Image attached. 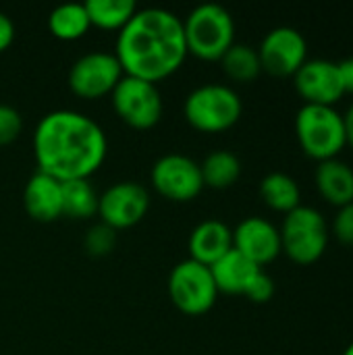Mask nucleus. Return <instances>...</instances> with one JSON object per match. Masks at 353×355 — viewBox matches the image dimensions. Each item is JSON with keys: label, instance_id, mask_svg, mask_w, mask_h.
<instances>
[{"label": "nucleus", "instance_id": "26", "mask_svg": "<svg viewBox=\"0 0 353 355\" xmlns=\"http://www.w3.org/2000/svg\"><path fill=\"white\" fill-rule=\"evenodd\" d=\"M23 129V116L17 108L0 104V146L12 144Z\"/></svg>", "mask_w": 353, "mask_h": 355}, {"label": "nucleus", "instance_id": "3", "mask_svg": "<svg viewBox=\"0 0 353 355\" xmlns=\"http://www.w3.org/2000/svg\"><path fill=\"white\" fill-rule=\"evenodd\" d=\"M187 54L202 60H221L235 44V21L231 12L216 4H198L183 21Z\"/></svg>", "mask_w": 353, "mask_h": 355}, {"label": "nucleus", "instance_id": "20", "mask_svg": "<svg viewBox=\"0 0 353 355\" xmlns=\"http://www.w3.org/2000/svg\"><path fill=\"white\" fill-rule=\"evenodd\" d=\"M92 23L83 2H67L52 8L48 15V29L62 42H75L89 31Z\"/></svg>", "mask_w": 353, "mask_h": 355}, {"label": "nucleus", "instance_id": "17", "mask_svg": "<svg viewBox=\"0 0 353 355\" xmlns=\"http://www.w3.org/2000/svg\"><path fill=\"white\" fill-rule=\"evenodd\" d=\"M260 270H262L260 266L250 262L237 250H231L210 266L218 293H229V295H246L248 287L252 285V281L258 277Z\"/></svg>", "mask_w": 353, "mask_h": 355}, {"label": "nucleus", "instance_id": "24", "mask_svg": "<svg viewBox=\"0 0 353 355\" xmlns=\"http://www.w3.org/2000/svg\"><path fill=\"white\" fill-rule=\"evenodd\" d=\"M223 71L237 83H250L262 73L258 50L250 44H233L221 58Z\"/></svg>", "mask_w": 353, "mask_h": 355}, {"label": "nucleus", "instance_id": "15", "mask_svg": "<svg viewBox=\"0 0 353 355\" xmlns=\"http://www.w3.org/2000/svg\"><path fill=\"white\" fill-rule=\"evenodd\" d=\"M23 206L29 218L52 223L62 216V183L42 171L33 173L23 189Z\"/></svg>", "mask_w": 353, "mask_h": 355}, {"label": "nucleus", "instance_id": "13", "mask_svg": "<svg viewBox=\"0 0 353 355\" xmlns=\"http://www.w3.org/2000/svg\"><path fill=\"white\" fill-rule=\"evenodd\" d=\"M293 85L306 104L335 106L345 96L339 64L325 58L306 60L293 75Z\"/></svg>", "mask_w": 353, "mask_h": 355}, {"label": "nucleus", "instance_id": "2", "mask_svg": "<svg viewBox=\"0 0 353 355\" xmlns=\"http://www.w3.org/2000/svg\"><path fill=\"white\" fill-rule=\"evenodd\" d=\"M114 56L129 77L150 83L171 77L187 56L183 19L166 8H137L117 35Z\"/></svg>", "mask_w": 353, "mask_h": 355}, {"label": "nucleus", "instance_id": "27", "mask_svg": "<svg viewBox=\"0 0 353 355\" xmlns=\"http://www.w3.org/2000/svg\"><path fill=\"white\" fill-rule=\"evenodd\" d=\"M333 235L339 243L353 248V202L337 210L333 220Z\"/></svg>", "mask_w": 353, "mask_h": 355}, {"label": "nucleus", "instance_id": "12", "mask_svg": "<svg viewBox=\"0 0 353 355\" xmlns=\"http://www.w3.org/2000/svg\"><path fill=\"white\" fill-rule=\"evenodd\" d=\"M150 210V193L141 183L121 181L110 185L98 202V216L114 231L135 227Z\"/></svg>", "mask_w": 353, "mask_h": 355}, {"label": "nucleus", "instance_id": "11", "mask_svg": "<svg viewBox=\"0 0 353 355\" xmlns=\"http://www.w3.org/2000/svg\"><path fill=\"white\" fill-rule=\"evenodd\" d=\"M256 50L262 71L275 77H293L308 60V42L304 33L289 25L270 29Z\"/></svg>", "mask_w": 353, "mask_h": 355}, {"label": "nucleus", "instance_id": "4", "mask_svg": "<svg viewBox=\"0 0 353 355\" xmlns=\"http://www.w3.org/2000/svg\"><path fill=\"white\" fill-rule=\"evenodd\" d=\"M295 135L304 154L316 162L337 158L347 146L343 114L335 106L304 104L295 114Z\"/></svg>", "mask_w": 353, "mask_h": 355}, {"label": "nucleus", "instance_id": "16", "mask_svg": "<svg viewBox=\"0 0 353 355\" xmlns=\"http://www.w3.org/2000/svg\"><path fill=\"white\" fill-rule=\"evenodd\" d=\"M187 245L191 260L212 266L233 250V229L218 218H206L193 227Z\"/></svg>", "mask_w": 353, "mask_h": 355}, {"label": "nucleus", "instance_id": "29", "mask_svg": "<svg viewBox=\"0 0 353 355\" xmlns=\"http://www.w3.org/2000/svg\"><path fill=\"white\" fill-rule=\"evenodd\" d=\"M15 40V23L10 21L8 15L0 10V52H4Z\"/></svg>", "mask_w": 353, "mask_h": 355}, {"label": "nucleus", "instance_id": "21", "mask_svg": "<svg viewBox=\"0 0 353 355\" xmlns=\"http://www.w3.org/2000/svg\"><path fill=\"white\" fill-rule=\"evenodd\" d=\"M200 173H202L204 187L229 189L241 177V162L229 150H214L202 160Z\"/></svg>", "mask_w": 353, "mask_h": 355}, {"label": "nucleus", "instance_id": "23", "mask_svg": "<svg viewBox=\"0 0 353 355\" xmlns=\"http://www.w3.org/2000/svg\"><path fill=\"white\" fill-rule=\"evenodd\" d=\"M89 23L100 29H123L137 12L133 0H87L83 2Z\"/></svg>", "mask_w": 353, "mask_h": 355}, {"label": "nucleus", "instance_id": "30", "mask_svg": "<svg viewBox=\"0 0 353 355\" xmlns=\"http://www.w3.org/2000/svg\"><path fill=\"white\" fill-rule=\"evenodd\" d=\"M339 64V73H341V79H343V87H345V94H353V54L343 58Z\"/></svg>", "mask_w": 353, "mask_h": 355}, {"label": "nucleus", "instance_id": "22", "mask_svg": "<svg viewBox=\"0 0 353 355\" xmlns=\"http://www.w3.org/2000/svg\"><path fill=\"white\" fill-rule=\"evenodd\" d=\"M100 196L89 179L62 181V216L73 220H85L98 214Z\"/></svg>", "mask_w": 353, "mask_h": 355}, {"label": "nucleus", "instance_id": "9", "mask_svg": "<svg viewBox=\"0 0 353 355\" xmlns=\"http://www.w3.org/2000/svg\"><path fill=\"white\" fill-rule=\"evenodd\" d=\"M123 67L114 52H87L79 56L69 69V87L75 96L85 100H98L112 94L117 83L123 79Z\"/></svg>", "mask_w": 353, "mask_h": 355}, {"label": "nucleus", "instance_id": "14", "mask_svg": "<svg viewBox=\"0 0 353 355\" xmlns=\"http://www.w3.org/2000/svg\"><path fill=\"white\" fill-rule=\"evenodd\" d=\"M233 250L262 268L277 260L283 252L281 233L270 220L248 216L233 229Z\"/></svg>", "mask_w": 353, "mask_h": 355}, {"label": "nucleus", "instance_id": "18", "mask_svg": "<svg viewBox=\"0 0 353 355\" xmlns=\"http://www.w3.org/2000/svg\"><path fill=\"white\" fill-rule=\"evenodd\" d=\"M316 189L333 206L341 208L353 202V168L339 160H325L316 166Z\"/></svg>", "mask_w": 353, "mask_h": 355}, {"label": "nucleus", "instance_id": "31", "mask_svg": "<svg viewBox=\"0 0 353 355\" xmlns=\"http://www.w3.org/2000/svg\"><path fill=\"white\" fill-rule=\"evenodd\" d=\"M343 127H345V144L353 148V104L343 114Z\"/></svg>", "mask_w": 353, "mask_h": 355}, {"label": "nucleus", "instance_id": "28", "mask_svg": "<svg viewBox=\"0 0 353 355\" xmlns=\"http://www.w3.org/2000/svg\"><path fill=\"white\" fill-rule=\"evenodd\" d=\"M273 295H275V281H273L264 270H260L258 277H256V279L252 281V285L248 287L246 297H248L250 302H254V304H266V302L273 300Z\"/></svg>", "mask_w": 353, "mask_h": 355}, {"label": "nucleus", "instance_id": "8", "mask_svg": "<svg viewBox=\"0 0 353 355\" xmlns=\"http://www.w3.org/2000/svg\"><path fill=\"white\" fill-rule=\"evenodd\" d=\"M110 100L117 116L133 129H152L162 119V96L156 83L123 75Z\"/></svg>", "mask_w": 353, "mask_h": 355}, {"label": "nucleus", "instance_id": "25", "mask_svg": "<svg viewBox=\"0 0 353 355\" xmlns=\"http://www.w3.org/2000/svg\"><path fill=\"white\" fill-rule=\"evenodd\" d=\"M117 241H119V231L110 229L104 223H98V225L89 227V231L85 233L83 248H85V252L89 256L102 258V256H108L114 250Z\"/></svg>", "mask_w": 353, "mask_h": 355}, {"label": "nucleus", "instance_id": "32", "mask_svg": "<svg viewBox=\"0 0 353 355\" xmlns=\"http://www.w3.org/2000/svg\"><path fill=\"white\" fill-rule=\"evenodd\" d=\"M343 355H353V341L350 343V345H347V349L343 352Z\"/></svg>", "mask_w": 353, "mask_h": 355}, {"label": "nucleus", "instance_id": "1", "mask_svg": "<svg viewBox=\"0 0 353 355\" xmlns=\"http://www.w3.org/2000/svg\"><path fill=\"white\" fill-rule=\"evenodd\" d=\"M104 129L83 112L52 110L44 114L33 133L37 171L62 181L89 179L106 160Z\"/></svg>", "mask_w": 353, "mask_h": 355}, {"label": "nucleus", "instance_id": "6", "mask_svg": "<svg viewBox=\"0 0 353 355\" xmlns=\"http://www.w3.org/2000/svg\"><path fill=\"white\" fill-rule=\"evenodd\" d=\"M281 233V248L289 260L302 266L318 262L329 245V227L320 210L312 206H298L287 212Z\"/></svg>", "mask_w": 353, "mask_h": 355}, {"label": "nucleus", "instance_id": "10", "mask_svg": "<svg viewBox=\"0 0 353 355\" xmlns=\"http://www.w3.org/2000/svg\"><path fill=\"white\" fill-rule=\"evenodd\" d=\"M152 187L171 202H191L204 189L200 162L185 154H164L150 171Z\"/></svg>", "mask_w": 353, "mask_h": 355}, {"label": "nucleus", "instance_id": "5", "mask_svg": "<svg viewBox=\"0 0 353 355\" xmlns=\"http://www.w3.org/2000/svg\"><path fill=\"white\" fill-rule=\"evenodd\" d=\"M243 112L239 94L223 83H204L191 89L183 104L187 123L202 133H221L231 129Z\"/></svg>", "mask_w": 353, "mask_h": 355}, {"label": "nucleus", "instance_id": "7", "mask_svg": "<svg viewBox=\"0 0 353 355\" xmlns=\"http://www.w3.org/2000/svg\"><path fill=\"white\" fill-rule=\"evenodd\" d=\"M166 289L177 310L187 316H202L210 312L218 300V289L214 285L210 266H204L191 258L173 266Z\"/></svg>", "mask_w": 353, "mask_h": 355}, {"label": "nucleus", "instance_id": "19", "mask_svg": "<svg viewBox=\"0 0 353 355\" xmlns=\"http://www.w3.org/2000/svg\"><path fill=\"white\" fill-rule=\"evenodd\" d=\"M260 198L275 212H291L302 206V191L293 177L287 173H268L260 181Z\"/></svg>", "mask_w": 353, "mask_h": 355}]
</instances>
